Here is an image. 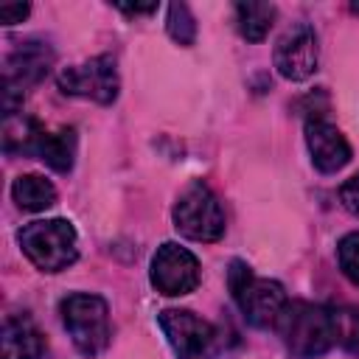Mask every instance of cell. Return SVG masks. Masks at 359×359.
<instances>
[{
	"label": "cell",
	"mask_w": 359,
	"mask_h": 359,
	"mask_svg": "<svg viewBox=\"0 0 359 359\" xmlns=\"http://www.w3.org/2000/svg\"><path fill=\"white\" fill-rule=\"evenodd\" d=\"M65 95L90 98L98 104H112L118 95V70L112 56H93L84 65L65 67L56 79Z\"/></svg>",
	"instance_id": "8"
},
{
	"label": "cell",
	"mask_w": 359,
	"mask_h": 359,
	"mask_svg": "<svg viewBox=\"0 0 359 359\" xmlns=\"http://www.w3.org/2000/svg\"><path fill=\"white\" fill-rule=\"evenodd\" d=\"M174 227L191 241H216L224 233V210L205 182H191L174 205Z\"/></svg>",
	"instance_id": "6"
},
{
	"label": "cell",
	"mask_w": 359,
	"mask_h": 359,
	"mask_svg": "<svg viewBox=\"0 0 359 359\" xmlns=\"http://www.w3.org/2000/svg\"><path fill=\"white\" fill-rule=\"evenodd\" d=\"M275 20L272 3H236V28L247 42H261Z\"/></svg>",
	"instance_id": "15"
},
{
	"label": "cell",
	"mask_w": 359,
	"mask_h": 359,
	"mask_svg": "<svg viewBox=\"0 0 359 359\" xmlns=\"http://www.w3.org/2000/svg\"><path fill=\"white\" fill-rule=\"evenodd\" d=\"M227 283H230L233 300L238 303V309L247 317V323H252L258 328L275 325L280 309L286 306V292H283V286L278 280L255 278L247 264L233 261L230 272H227Z\"/></svg>",
	"instance_id": "4"
},
{
	"label": "cell",
	"mask_w": 359,
	"mask_h": 359,
	"mask_svg": "<svg viewBox=\"0 0 359 359\" xmlns=\"http://www.w3.org/2000/svg\"><path fill=\"white\" fill-rule=\"evenodd\" d=\"M53 65V50L39 42H25L17 48L3 67V101H6V115H14L17 104L22 101V93L28 84H36Z\"/></svg>",
	"instance_id": "10"
},
{
	"label": "cell",
	"mask_w": 359,
	"mask_h": 359,
	"mask_svg": "<svg viewBox=\"0 0 359 359\" xmlns=\"http://www.w3.org/2000/svg\"><path fill=\"white\" fill-rule=\"evenodd\" d=\"M177 359H216L222 351L219 331L188 309H165L157 317Z\"/></svg>",
	"instance_id": "7"
},
{
	"label": "cell",
	"mask_w": 359,
	"mask_h": 359,
	"mask_svg": "<svg viewBox=\"0 0 359 359\" xmlns=\"http://www.w3.org/2000/svg\"><path fill=\"white\" fill-rule=\"evenodd\" d=\"M6 151L17 154H34L45 160L53 171H70L73 157H76V132L73 129H59V132H45L36 121L31 118H17L8 115L6 121Z\"/></svg>",
	"instance_id": "2"
},
{
	"label": "cell",
	"mask_w": 359,
	"mask_h": 359,
	"mask_svg": "<svg viewBox=\"0 0 359 359\" xmlns=\"http://www.w3.org/2000/svg\"><path fill=\"white\" fill-rule=\"evenodd\" d=\"M165 28H168L171 39L180 42V45H191L194 36H196V22H194V17H191V11H188L185 3H171L168 6V22H165Z\"/></svg>",
	"instance_id": "16"
},
{
	"label": "cell",
	"mask_w": 359,
	"mask_h": 359,
	"mask_svg": "<svg viewBox=\"0 0 359 359\" xmlns=\"http://www.w3.org/2000/svg\"><path fill=\"white\" fill-rule=\"evenodd\" d=\"M45 337L28 317H8L3 323V359H39Z\"/></svg>",
	"instance_id": "13"
},
{
	"label": "cell",
	"mask_w": 359,
	"mask_h": 359,
	"mask_svg": "<svg viewBox=\"0 0 359 359\" xmlns=\"http://www.w3.org/2000/svg\"><path fill=\"white\" fill-rule=\"evenodd\" d=\"M337 261L342 275L359 286V233H348L337 247Z\"/></svg>",
	"instance_id": "17"
},
{
	"label": "cell",
	"mask_w": 359,
	"mask_h": 359,
	"mask_svg": "<svg viewBox=\"0 0 359 359\" xmlns=\"http://www.w3.org/2000/svg\"><path fill=\"white\" fill-rule=\"evenodd\" d=\"M306 143H309L314 165L323 174H334L351 160V146H348L345 135L323 118L306 121Z\"/></svg>",
	"instance_id": "12"
},
{
	"label": "cell",
	"mask_w": 359,
	"mask_h": 359,
	"mask_svg": "<svg viewBox=\"0 0 359 359\" xmlns=\"http://www.w3.org/2000/svg\"><path fill=\"white\" fill-rule=\"evenodd\" d=\"M31 6L28 3H14V6H0V22L3 25H14V22H22L28 17Z\"/></svg>",
	"instance_id": "20"
},
{
	"label": "cell",
	"mask_w": 359,
	"mask_h": 359,
	"mask_svg": "<svg viewBox=\"0 0 359 359\" xmlns=\"http://www.w3.org/2000/svg\"><path fill=\"white\" fill-rule=\"evenodd\" d=\"M59 311L73 345L84 356H98L109 345V309L104 297L76 292L62 300Z\"/></svg>",
	"instance_id": "5"
},
{
	"label": "cell",
	"mask_w": 359,
	"mask_h": 359,
	"mask_svg": "<svg viewBox=\"0 0 359 359\" xmlns=\"http://www.w3.org/2000/svg\"><path fill=\"white\" fill-rule=\"evenodd\" d=\"M275 67L289 81H303L317 70V36L300 22L289 28L275 45Z\"/></svg>",
	"instance_id": "11"
},
{
	"label": "cell",
	"mask_w": 359,
	"mask_h": 359,
	"mask_svg": "<svg viewBox=\"0 0 359 359\" xmlns=\"http://www.w3.org/2000/svg\"><path fill=\"white\" fill-rule=\"evenodd\" d=\"M275 328L294 359H314L331 351L337 339V317L334 309L306 303V300H286L280 309Z\"/></svg>",
	"instance_id": "1"
},
{
	"label": "cell",
	"mask_w": 359,
	"mask_h": 359,
	"mask_svg": "<svg viewBox=\"0 0 359 359\" xmlns=\"http://www.w3.org/2000/svg\"><path fill=\"white\" fill-rule=\"evenodd\" d=\"M337 317V339L339 345L359 351V311L353 309H334Z\"/></svg>",
	"instance_id": "18"
},
{
	"label": "cell",
	"mask_w": 359,
	"mask_h": 359,
	"mask_svg": "<svg viewBox=\"0 0 359 359\" xmlns=\"http://www.w3.org/2000/svg\"><path fill=\"white\" fill-rule=\"evenodd\" d=\"M199 278H202L199 261L191 250L174 241H165L163 247H157L151 258V283L160 294H168V297L188 294L199 286Z\"/></svg>",
	"instance_id": "9"
},
{
	"label": "cell",
	"mask_w": 359,
	"mask_h": 359,
	"mask_svg": "<svg viewBox=\"0 0 359 359\" xmlns=\"http://www.w3.org/2000/svg\"><path fill=\"white\" fill-rule=\"evenodd\" d=\"M20 247L28 255V261L42 269V272H59L67 269L76 255H79V244H76V230L70 222L65 219H39L25 224L20 233Z\"/></svg>",
	"instance_id": "3"
},
{
	"label": "cell",
	"mask_w": 359,
	"mask_h": 359,
	"mask_svg": "<svg viewBox=\"0 0 359 359\" xmlns=\"http://www.w3.org/2000/svg\"><path fill=\"white\" fill-rule=\"evenodd\" d=\"M339 202H342L351 213H359V171H356L351 180H345V182L339 185Z\"/></svg>",
	"instance_id": "19"
},
{
	"label": "cell",
	"mask_w": 359,
	"mask_h": 359,
	"mask_svg": "<svg viewBox=\"0 0 359 359\" xmlns=\"http://www.w3.org/2000/svg\"><path fill=\"white\" fill-rule=\"evenodd\" d=\"M121 11H126V14H151L154 8H157V3H146V6H118Z\"/></svg>",
	"instance_id": "21"
},
{
	"label": "cell",
	"mask_w": 359,
	"mask_h": 359,
	"mask_svg": "<svg viewBox=\"0 0 359 359\" xmlns=\"http://www.w3.org/2000/svg\"><path fill=\"white\" fill-rule=\"evenodd\" d=\"M11 196L22 210H48L56 202V188L39 174H22L11 185Z\"/></svg>",
	"instance_id": "14"
}]
</instances>
